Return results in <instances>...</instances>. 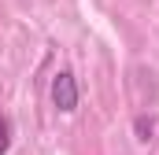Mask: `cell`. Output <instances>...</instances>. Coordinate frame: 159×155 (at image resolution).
<instances>
[{
	"label": "cell",
	"instance_id": "6da1fadb",
	"mask_svg": "<svg viewBox=\"0 0 159 155\" xmlns=\"http://www.w3.org/2000/svg\"><path fill=\"white\" fill-rule=\"evenodd\" d=\"M48 96H52V107L59 115H74L81 104V85H78V74L74 70H56L52 74V85H48Z\"/></svg>",
	"mask_w": 159,
	"mask_h": 155
},
{
	"label": "cell",
	"instance_id": "7a4b0ae2",
	"mask_svg": "<svg viewBox=\"0 0 159 155\" xmlns=\"http://www.w3.org/2000/svg\"><path fill=\"white\" fill-rule=\"evenodd\" d=\"M133 133H137V140H141V144H152V140H156V133H159V118L152 115H137L133 118Z\"/></svg>",
	"mask_w": 159,
	"mask_h": 155
},
{
	"label": "cell",
	"instance_id": "3957f363",
	"mask_svg": "<svg viewBox=\"0 0 159 155\" xmlns=\"http://www.w3.org/2000/svg\"><path fill=\"white\" fill-rule=\"evenodd\" d=\"M7 152H11V122L0 111V155H7Z\"/></svg>",
	"mask_w": 159,
	"mask_h": 155
}]
</instances>
